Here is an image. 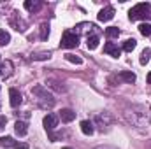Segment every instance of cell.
<instances>
[{"mask_svg": "<svg viewBox=\"0 0 151 149\" xmlns=\"http://www.w3.org/2000/svg\"><path fill=\"white\" fill-rule=\"evenodd\" d=\"M128 18L132 21H137V19H151V4H137L135 7L130 9Z\"/></svg>", "mask_w": 151, "mask_h": 149, "instance_id": "6da1fadb", "label": "cell"}, {"mask_svg": "<svg viewBox=\"0 0 151 149\" xmlns=\"http://www.w3.org/2000/svg\"><path fill=\"white\" fill-rule=\"evenodd\" d=\"M32 93L39 98V102H40L42 107H53V105H55V98H53V95H51L42 84L34 86V88H32Z\"/></svg>", "mask_w": 151, "mask_h": 149, "instance_id": "7a4b0ae2", "label": "cell"}, {"mask_svg": "<svg viewBox=\"0 0 151 149\" xmlns=\"http://www.w3.org/2000/svg\"><path fill=\"white\" fill-rule=\"evenodd\" d=\"M79 44V35L72 32V30H65L63 35H62V42H60V47L63 49H72V47H77Z\"/></svg>", "mask_w": 151, "mask_h": 149, "instance_id": "3957f363", "label": "cell"}, {"mask_svg": "<svg viewBox=\"0 0 151 149\" xmlns=\"http://www.w3.org/2000/svg\"><path fill=\"white\" fill-rule=\"evenodd\" d=\"M58 116L56 114H47V116H44V119H42V123H44V128H46V132H53L56 126H58Z\"/></svg>", "mask_w": 151, "mask_h": 149, "instance_id": "277c9868", "label": "cell"}, {"mask_svg": "<svg viewBox=\"0 0 151 149\" xmlns=\"http://www.w3.org/2000/svg\"><path fill=\"white\" fill-rule=\"evenodd\" d=\"M114 79H116V81H123V82L132 84V82H135V74H134V72H119V74L114 75V77H109V82H113Z\"/></svg>", "mask_w": 151, "mask_h": 149, "instance_id": "5b68a950", "label": "cell"}, {"mask_svg": "<svg viewBox=\"0 0 151 149\" xmlns=\"http://www.w3.org/2000/svg\"><path fill=\"white\" fill-rule=\"evenodd\" d=\"M97 18H99V21H104V23H106V21H111V19L114 18V7H111V5L104 7V9L99 12Z\"/></svg>", "mask_w": 151, "mask_h": 149, "instance_id": "8992f818", "label": "cell"}, {"mask_svg": "<svg viewBox=\"0 0 151 149\" xmlns=\"http://www.w3.org/2000/svg\"><path fill=\"white\" fill-rule=\"evenodd\" d=\"M9 102H11V107H18L19 104H21V100H23V97H21V93L16 90V88H11L9 90Z\"/></svg>", "mask_w": 151, "mask_h": 149, "instance_id": "52a82bcc", "label": "cell"}, {"mask_svg": "<svg viewBox=\"0 0 151 149\" xmlns=\"http://www.w3.org/2000/svg\"><path fill=\"white\" fill-rule=\"evenodd\" d=\"M104 53L111 54L113 58H119V56H121V49H119L114 42H107V44H104Z\"/></svg>", "mask_w": 151, "mask_h": 149, "instance_id": "ba28073f", "label": "cell"}, {"mask_svg": "<svg viewBox=\"0 0 151 149\" xmlns=\"http://www.w3.org/2000/svg\"><path fill=\"white\" fill-rule=\"evenodd\" d=\"M58 117H60L63 123H70V121L76 119V112L72 111V109H62L60 114H58Z\"/></svg>", "mask_w": 151, "mask_h": 149, "instance_id": "9c48e42d", "label": "cell"}, {"mask_svg": "<svg viewBox=\"0 0 151 149\" xmlns=\"http://www.w3.org/2000/svg\"><path fill=\"white\" fill-rule=\"evenodd\" d=\"M14 132L19 135V137H25L28 133V125L25 121H16L14 123Z\"/></svg>", "mask_w": 151, "mask_h": 149, "instance_id": "30bf717a", "label": "cell"}, {"mask_svg": "<svg viewBox=\"0 0 151 149\" xmlns=\"http://www.w3.org/2000/svg\"><path fill=\"white\" fill-rule=\"evenodd\" d=\"M81 132L84 135H93L95 128H93V123L91 121H81Z\"/></svg>", "mask_w": 151, "mask_h": 149, "instance_id": "8fae6325", "label": "cell"}, {"mask_svg": "<svg viewBox=\"0 0 151 149\" xmlns=\"http://www.w3.org/2000/svg\"><path fill=\"white\" fill-rule=\"evenodd\" d=\"M40 7H42V2H32V0H27V2H25V9L30 11V12H35Z\"/></svg>", "mask_w": 151, "mask_h": 149, "instance_id": "7c38bea8", "label": "cell"}, {"mask_svg": "<svg viewBox=\"0 0 151 149\" xmlns=\"http://www.w3.org/2000/svg\"><path fill=\"white\" fill-rule=\"evenodd\" d=\"M16 140L12 137H0V146L2 148H16Z\"/></svg>", "mask_w": 151, "mask_h": 149, "instance_id": "4fadbf2b", "label": "cell"}, {"mask_svg": "<svg viewBox=\"0 0 151 149\" xmlns=\"http://www.w3.org/2000/svg\"><path fill=\"white\" fill-rule=\"evenodd\" d=\"M135 46H137V40H135V39H127V40L123 42V51L130 53V51L135 49Z\"/></svg>", "mask_w": 151, "mask_h": 149, "instance_id": "5bb4252c", "label": "cell"}, {"mask_svg": "<svg viewBox=\"0 0 151 149\" xmlns=\"http://www.w3.org/2000/svg\"><path fill=\"white\" fill-rule=\"evenodd\" d=\"M86 46L88 49H97L99 47V35H88V40H86Z\"/></svg>", "mask_w": 151, "mask_h": 149, "instance_id": "9a60e30c", "label": "cell"}, {"mask_svg": "<svg viewBox=\"0 0 151 149\" xmlns=\"http://www.w3.org/2000/svg\"><path fill=\"white\" fill-rule=\"evenodd\" d=\"M150 58H151V49H150V47H146V49L141 53V60H139V62H141V65H146V63L150 62Z\"/></svg>", "mask_w": 151, "mask_h": 149, "instance_id": "2e32d148", "label": "cell"}, {"mask_svg": "<svg viewBox=\"0 0 151 149\" xmlns=\"http://www.w3.org/2000/svg\"><path fill=\"white\" fill-rule=\"evenodd\" d=\"M106 35L109 39H116L119 35V30H118V27H109V28H106Z\"/></svg>", "mask_w": 151, "mask_h": 149, "instance_id": "e0dca14e", "label": "cell"}, {"mask_svg": "<svg viewBox=\"0 0 151 149\" xmlns=\"http://www.w3.org/2000/svg\"><path fill=\"white\" fill-rule=\"evenodd\" d=\"M139 32H141L144 37H150L151 35V25L150 23H142V25L139 27Z\"/></svg>", "mask_w": 151, "mask_h": 149, "instance_id": "ac0fdd59", "label": "cell"}, {"mask_svg": "<svg viewBox=\"0 0 151 149\" xmlns=\"http://www.w3.org/2000/svg\"><path fill=\"white\" fill-rule=\"evenodd\" d=\"M9 42H11V35H9L5 30L0 28V44H2V46H7Z\"/></svg>", "mask_w": 151, "mask_h": 149, "instance_id": "d6986e66", "label": "cell"}, {"mask_svg": "<svg viewBox=\"0 0 151 149\" xmlns=\"http://www.w3.org/2000/svg\"><path fill=\"white\" fill-rule=\"evenodd\" d=\"M65 60H67V62H70V63H76V65H81V63H83V60H81L79 56L70 54V53H69V54H65Z\"/></svg>", "mask_w": 151, "mask_h": 149, "instance_id": "ffe728a7", "label": "cell"}, {"mask_svg": "<svg viewBox=\"0 0 151 149\" xmlns=\"http://www.w3.org/2000/svg\"><path fill=\"white\" fill-rule=\"evenodd\" d=\"M49 35V25L47 23H44V25H40V39L42 40H46Z\"/></svg>", "mask_w": 151, "mask_h": 149, "instance_id": "44dd1931", "label": "cell"}, {"mask_svg": "<svg viewBox=\"0 0 151 149\" xmlns=\"http://www.w3.org/2000/svg\"><path fill=\"white\" fill-rule=\"evenodd\" d=\"M49 56H51V53H37V54H34L32 58H34V60H47Z\"/></svg>", "mask_w": 151, "mask_h": 149, "instance_id": "7402d4cb", "label": "cell"}, {"mask_svg": "<svg viewBox=\"0 0 151 149\" xmlns=\"http://www.w3.org/2000/svg\"><path fill=\"white\" fill-rule=\"evenodd\" d=\"M5 123H7V117L5 116H0V132L5 128Z\"/></svg>", "mask_w": 151, "mask_h": 149, "instance_id": "603a6c76", "label": "cell"}, {"mask_svg": "<svg viewBox=\"0 0 151 149\" xmlns=\"http://www.w3.org/2000/svg\"><path fill=\"white\" fill-rule=\"evenodd\" d=\"M14 149H28V144H16Z\"/></svg>", "mask_w": 151, "mask_h": 149, "instance_id": "cb8c5ba5", "label": "cell"}, {"mask_svg": "<svg viewBox=\"0 0 151 149\" xmlns=\"http://www.w3.org/2000/svg\"><path fill=\"white\" fill-rule=\"evenodd\" d=\"M93 149H116V148H111V146H99V148H93Z\"/></svg>", "mask_w": 151, "mask_h": 149, "instance_id": "d4e9b609", "label": "cell"}, {"mask_svg": "<svg viewBox=\"0 0 151 149\" xmlns=\"http://www.w3.org/2000/svg\"><path fill=\"white\" fill-rule=\"evenodd\" d=\"M148 82H150V84H151V72H150V74H148Z\"/></svg>", "mask_w": 151, "mask_h": 149, "instance_id": "484cf974", "label": "cell"}, {"mask_svg": "<svg viewBox=\"0 0 151 149\" xmlns=\"http://www.w3.org/2000/svg\"><path fill=\"white\" fill-rule=\"evenodd\" d=\"M2 74H4V72H2V67H0V75H2Z\"/></svg>", "mask_w": 151, "mask_h": 149, "instance_id": "4316f807", "label": "cell"}, {"mask_svg": "<svg viewBox=\"0 0 151 149\" xmlns=\"http://www.w3.org/2000/svg\"><path fill=\"white\" fill-rule=\"evenodd\" d=\"M62 149H72V148H62Z\"/></svg>", "mask_w": 151, "mask_h": 149, "instance_id": "83f0119b", "label": "cell"}, {"mask_svg": "<svg viewBox=\"0 0 151 149\" xmlns=\"http://www.w3.org/2000/svg\"><path fill=\"white\" fill-rule=\"evenodd\" d=\"M0 90H2V88H0Z\"/></svg>", "mask_w": 151, "mask_h": 149, "instance_id": "f1b7e54d", "label": "cell"}]
</instances>
